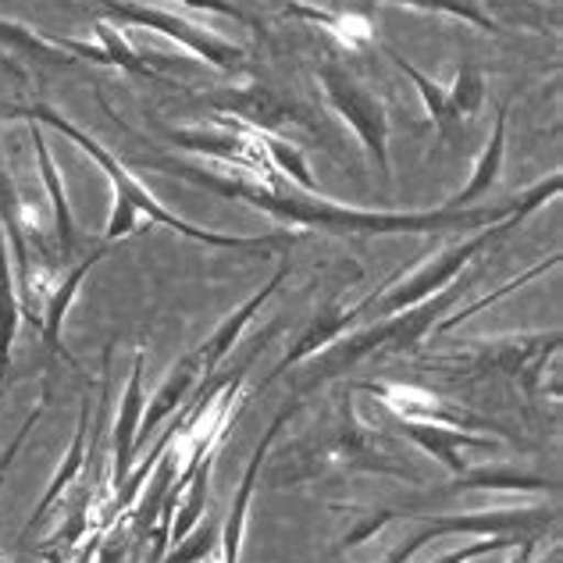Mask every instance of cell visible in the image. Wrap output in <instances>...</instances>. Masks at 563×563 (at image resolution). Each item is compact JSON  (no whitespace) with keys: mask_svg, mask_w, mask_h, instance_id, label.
<instances>
[{"mask_svg":"<svg viewBox=\"0 0 563 563\" xmlns=\"http://www.w3.org/2000/svg\"><path fill=\"white\" fill-rule=\"evenodd\" d=\"M286 453L292 456H282V464L272 471V482L282 488L314 478V474H332V471L335 474L367 471V474H389V478H407L413 485L421 482L407 464L393 461L385 442L375 439L361 424L357 410H353V389L335 393L329 432H321L318 439H303L300 446Z\"/></svg>","mask_w":563,"mask_h":563,"instance_id":"obj_1","label":"cell"},{"mask_svg":"<svg viewBox=\"0 0 563 563\" xmlns=\"http://www.w3.org/2000/svg\"><path fill=\"white\" fill-rule=\"evenodd\" d=\"M467 286H471V282L464 278V282H456V286H450V289L428 296V300L418 303V307H407V310H399V314H389V318H382L375 324H367V329L350 332L343 343L324 346L318 357L310 361V364H314V367H310V385L339 378L343 372H350L353 364L375 357V353H410V350H418L421 339L439 324L442 310H450L453 300Z\"/></svg>","mask_w":563,"mask_h":563,"instance_id":"obj_2","label":"cell"},{"mask_svg":"<svg viewBox=\"0 0 563 563\" xmlns=\"http://www.w3.org/2000/svg\"><path fill=\"white\" fill-rule=\"evenodd\" d=\"M525 214V211H521ZM517 214V218H521ZM517 218L514 221H507V225H499V229H493L488 235H478V240H471V243H464V246H456V250H446L435 264H424L421 272H413L407 282H399V286H393L389 292H375V296H367L364 300V307H375V318H389V314H399V310H407V307H418V303H424L428 296H435V292H442L450 286V282L461 275V268L464 264L478 254V250H485L488 246V240L493 235H499V232H507L510 225H517Z\"/></svg>","mask_w":563,"mask_h":563,"instance_id":"obj_3","label":"cell"},{"mask_svg":"<svg viewBox=\"0 0 563 563\" xmlns=\"http://www.w3.org/2000/svg\"><path fill=\"white\" fill-rule=\"evenodd\" d=\"M300 407H303V396L292 399L289 407H282L275 413V421L268 424V432L261 435L254 456H250V464L243 471V482H240V488H235V496H232V510L225 517V528H221V545H218V550H221V563H240L246 521H250V503H254V493H257V485H261V467H264V461H268L272 446L278 442L282 428H286L296 418V413H300Z\"/></svg>","mask_w":563,"mask_h":563,"instance_id":"obj_4","label":"cell"},{"mask_svg":"<svg viewBox=\"0 0 563 563\" xmlns=\"http://www.w3.org/2000/svg\"><path fill=\"white\" fill-rule=\"evenodd\" d=\"M143 364H146V353L136 350L129 367V382H125V393H122V407H118V418H114V435H111V467H108V485L122 488L129 471L136 467V435H140V421H143V410H146V393H143Z\"/></svg>","mask_w":563,"mask_h":563,"instance_id":"obj_5","label":"cell"},{"mask_svg":"<svg viewBox=\"0 0 563 563\" xmlns=\"http://www.w3.org/2000/svg\"><path fill=\"white\" fill-rule=\"evenodd\" d=\"M367 393H375L385 407L393 410L396 421H424V424H453V428H482L485 421L474 418L467 410H456L450 404H442L435 393H424V389H413V385H399V382H367L364 385Z\"/></svg>","mask_w":563,"mask_h":563,"instance_id":"obj_6","label":"cell"},{"mask_svg":"<svg viewBox=\"0 0 563 563\" xmlns=\"http://www.w3.org/2000/svg\"><path fill=\"white\" fill-rule=\"evenodd\" d=\"M399 432H404L413 446L424 450L432 461H439L450 474H464V453L461 450H488L493 453L499 446V439H488L478 432H467V428H453V424H424V421H396Z\"/></svg>","mask_w":563,"mask_h":563,"instance_id":"obj_7","label":"cell"},{"mask_svg":"<svg viewBox=\"0 0 563 563\" xmlns=\"http://www.w3.org/2000/svg\"><path fill=\"white\" fill-rule=\"evenodd\" d=\"M100 432H103V424H97V428H93V439H90V446H86V435H90V399H82V407H79V421H76V435H71V446H68V453H65L62 467H57L54 482L47 485V493H43V499L36 503L33 517H29V525H25V531H22V539L33 536V531L43 525V517L51 514L54 503H62L68 488L82 478L86 461H90V456L100 450Z\"/></svg>","mask_w":563,"mask_h":563,"instance_id":"obj_8","label":"cell"},{"mask_svg":"<svg viewBox=\"0 0 563 563\" xmlns=\"http://www.w3.org/2000/svg\"><path fill=\"white\" fill-rule=\"evenodd\" d=\"M364 318V307H343V303H329V307H321L314 318L307 321V329L296 335V343L289 346V353L275 364V372L264 378L261 385H272L275 378H282L289 372V367H296L300 361H310V357H318V353L324 346H332L335 339H343L350 324H357Z\"/></svg>","mask_w":563,"mask_h":563,"instance_id":"obj_9","label":"cell"},{"mask_svg":"<svg viewBox=\"0 0 563 563\" xmlns=\"http://www.w3.org/2000/svg\"><path fill=\"white\" fill-rule=\"evenodd\" d=\"M203 372H200V361H197V353H186V357L179 361L168 372V378L157 385V393L151 396V404H146L143 410V421H140V435H136V456L143 450V442L151 439L161 424H165L175 410H179L186 399L197 393V385H203Z\"/></svg>","mask_w":563,"mask_h":563,"instance_id":"obj_10","label":"cell"},{"mask_svg":"<svg viewBox=\"0 0 563 563\" xmlns=\"http://www.w3.org/2000/svg\"><path fill=\"white\" fill-rule=\"evenodd\" d=\"M286 272H289V268H286V264H282V268L275 272V278L268 282V286H264L261 292L250 296V300H246L243 307H235L232 314H229L225 321H221L211 335L203 339V346L192 350V353H197V361H200V372H203V378H214V372L221 367V361L229 357L232 346L240 343V335L246 332V324L254 321L257 310H261L264 303H268V296H272V292L282 286V282H286Z\"/></svg>","mask_w":563,"mask_h":563,"instance_id":"obj_11","label":"cell"},{"mask_svg":"<svg viewBox=\"0 0 563 563\" xmlns=\"http://www.w3.org/2000/svg\"><path fill=\"white\" fill-rule=\"evenodd\" d=\"M461 493H560V485L542 478V474H528L517 467H482V471H464L456 474V482L446 488H435L432 499L442 496H461Z\"/></svg>","mask_w":563,"mask_h":563,"instance_id":"obj_12","label":"cell"},{"mask_svg":"<svg viewBox=\"0 0 563 563\" xmlns=\"http://www.w3.org/2000/svg\"><path fill=\"white\" fill-rule=\"evenodd\" d=\"M100 257H103V254H90L86 261H79L76 268H71L65 278H57V286L51 289L47 303H43V310L36 314L40 335H43V346H47L51 353H62V357H65L68 364H76V361H71V353H68L65 343H62V329H65V318H68L71 303H76V296H79V289H82V278L90 275V268H93V264H97Z\"/></svg>","mask_w":563,"mask_h":563,"instance_id":"obj_13","label":"cell"},{"mask_svg":"<svg viewBox=\"0 0 563 563\" xmlns=\"http://www.w3.org/2000/svg\"><path fill=\"white\" fill-rule=\"evenodd\" d=\"M324 82H329V93L335 100V108L343 111V114H350V122L357 125L364 143L375 151L378 165H385V122H382L378 103L372 97H364L357 86H350V79L335 76V71H329V76H324Z\"/></svg>","mask_w":563,"mask_h":563,"instance_id":"obj_14","label":"cell"},{"mask_svg":"<svg viewBox=\"0 0 563 563\" xmlns=\"http://www.w3.org/2000/svg\"><path fill=\"white\" fill-rule=\"evenodd\" d=\"M22 321V303H19V289H14L11 278V264H8V250L0 240V382L11 364V346H14V332H19Z\"/></svg>","mask_w":563,"mask_h":563,"instance_id":"obj_15","label":"cell"},{"mask_svg":"<svg viewBox=\"0 0 563 563\" xmlns=\"http://www.w3.org/2000/svg\"><path fill=\"white\" fill-rule=\"evenodd\" d=\"M221 545V528L214 521H200L183 542H175L172 550L161 556V563H207Z\"/></svg>","mask_w":563,"mask_h":563,"instance_id":"obj_16","label":"cell"},{"mask_svg":"<svg viewBox=\"0 0 563 563\" xmlns=\"http://www.w3.org/2000/svg\"><path fill=\"white\" fill-rule=\"evenodd\" d=\"M553 264H556V257H553L550 264H539V268H531V272H525L521 278H514V282H507V286H503V289H496V292H488V296H482V300H478V303H471V307H464V310H456V314H450V318H442V321L435 324V332H439V335H446V332H453V329H456V324H461V321H467L471 314H478V310H482V307H488V303H496V300H503V296H510L514 289H521V286H525V282H531V278H536V275H542L545 268H553Z\"/></svg>","mask_w":563,"mask_h":563,"instance_id":"obj_17","label":"cell"},{"mask_svg":"<svg viewBox=\"0 0 563 563\" xmlns=\"http://www.w3.org/2000/svg\"><path fill=\"white\" fill-rule=\"evenodd\" d=\"M129 531L122 525H111L100 531V542H97V556L93 563H125V553H129Z\"/></svg>","mask_w":563,"mask_h":563,"instance_id":"obj_18","label":"cell"},{"mask_svg":"<svg viewBox=\"0 0 563 563\" xmlns=\"http://www.w3.org/2000/svg\"><path fill=\"white\" fill-rule=\"evenodd\" d=\"M499 157H503V122H499V129H496V140H493V146H488V154H485V161H482V168L474 172V183L464 189V197H461V200H467V197H478L482 189H488V183L496 179Z\"/></svg>","mask_w":563,"mask_h":563,"instance_id":"obj_19","label":"cell"},{"mask_svg":"<svg viewBox=\"0 0 563 563\" xmlns=\"http://www.w3.org/2000/svg\"><path fill=\"white\" fill-rule=\"evenodd\" d=\"M43 410H47V389H43V399H40V407L29 413V418L22 421V428H19V435L11 439V446L4 450V456H0V488H4V474H8V467H11V461H14V453H19L22 446H25V439H29V432L36 428V421L43 418ZM0 563H8L4 560V553H0Z\"/></svg>","mask_w":563,"mask_h":563,"instance_id":"obj_20","label":"cell"},{"mask_svg":"<svg viewBox=\"0 0 563 563\" xmlns=\"http://www.w3.org/2000/svg\"><path fill=\"white\" fill-rule=\"evenodd\" d=\"M100 531H103V528L90 531V536H86V542L79 545L76 553H71V560H68V563H93V556H97V542H100Z\"/></svg>","mask_w":563,"mask_h":563,"instance_id":"obj_21","label":"cell"},{"mask_svg":"<svg viewBox=\"0 0 563 563\" xmlns=\"http://www.w3.org/2000/svg\"><path fill=\"white\" fill-rule=\"evenodd\" d=\"M553 563H560V553H556V556H553Z\"/></svg>","mask_w":563,"mask_h":563,"instance_id":"obj_22","label":"cell"}]
</instances>
